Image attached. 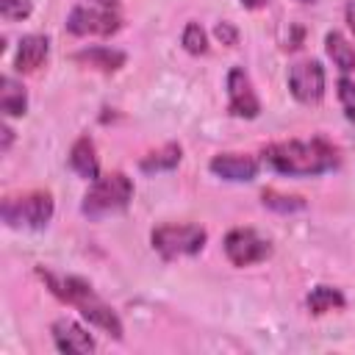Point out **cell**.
Segmentation results:
<instances>
[{
    "label": "cell",
    "mask_w": 355,
    "mask_h": 355,
    "mask_svg": "<svg viewBox=\"0 0 355 355\" xmlns=\"http://www.w3.org/2000/svg\"><path fill=\"white\" fill-rule=\"evenodd\" d=\"M261 158L269 169L291 178H305V175H322L333 166H338V150L324 141V139H311V141H275L261 150Z\"/></svg>",
    "instance_id": "6da1fadb"
},
{
    "label": "cell",
    "mask_w": 355,
    "mask_h": 355,
    "mask_svg": "<svg viewBox=\"0 0 355 355\" xmlns=\"http://www.w3.org/2000/svg\"><path fill=\"white\" fill-rule=\"evenodd\" d=\"M36 272H39V277L47 283V288H50L61 302L78 308V311L83 313V319H89L94 327L105 330L108 336L122 338V322H119L116 311H114L86 280L72 277V275H55V272L42 269V266H39Z\"/></svg>",
    "instance_id": "7a4b0ae2"
},
{
    "label": "cell",
    "mask_w": 355,
    "mask_h": 355,
    "mask_svg": "<svg viewBox=\"0 0 355 355\" xmlns=\"http://www.w3.org/2000/svg\"><path fill=\"white\" fill-rule=\"evenodd\" d=\"M133 200V183L125 172H108L92 180L89 191L83 194L80 211L89 219H100L108 214H119L128 208V202Z\"/></svg>",
    "instance_id": "3957f363"
},
{
    "label": "cell",
    "mask_w": 355,
    "mask_h": 355,
    "mask_svg": "<svg viewBox=\"0 0 355 355\" xmlns=\"http://www.w3.org/2000/svg\"><path fill=\"white\" fill-rule=\"evenodd\" d=\"M0 214L8 227H44L53 216V197L50 191L14 194L3 200Z\"/></svg>",
    "instance_id": "277c9868"
},
{
    "label": "cell",
    "mask_w": 355,
    "mask_h": 355,
    "mask_svg": "<svg viewBox=\"0 0 355 355\" xmlns=\"http://www.w3.org/2000/svg\"><path fill=\"white\" fill-rule=\"evenodd\" d=\"M205 239H208V233L200 225H161L150 236L153 250L161 252V258H166V261L200 252L205 247Z\"/></svg>",
    "instance_id": "5b68a950"
},
{
    "label": "cell",
    "mask_w": 355,
    "mask_h": 355,
    "mask_svg": "<svg viewBox=\"0 0 355 355\" xmlns=\"http://www.w3.org/2000/svg\"><path fill=\"white\" fill-rule=\"evenodd\" d=\"M122 28V17L111 3L100 6H75L67 17V31L75 36H111Z\"/></svg>",
    "instance_id": "8992f818"
},
{
    "label": "cell",
    "mask_w": 355,
    "mask_h": 355,
    "mask_svg": "<svg viewBox=\"0 0 355 355\" xmlns=\"http://www.w3.org/2000/svg\"><path fill=\"white\" fill-rule=\"evenodd\" d=\"M272 244L261 239L252 227H236L225 236V255L233 266H250L263 258H269Z\"/></svg>",
    "instance_id": "52a82bcc"
},
{
    "label": "cell",
    "mask_w": 355,
    "mask_h": 355,
    "mask_svg": "<svg viewBox=\"0 0 355 355\" xmlns=\"http://www.w3.org/2000/svg\"><path fill=\"white\" fill-rule=\"evenodd\" d=\"M227 111L244 119H255L261 114V100L252 89L250 75L241 67H233L227 72Z\"/></svg>",
    "instance_id": "ba28073f"
},
{
    "label": "cell",
    "mask_w": 355,
    "mask_h": 355,
    "mask_svg": "<svg viewBox=\"0 0 355 355\" xmlns=\"http://www.w3.org/2000/svg\"><path fill=\"white\" fill-rule=\"evenodd\" d=\"M288 89L300 103H319L324 94V69L319 61L308 58L291 67L288 72Z\"/></svg>",
    "instance_id": "9c48e42d"
},
{
    "label": "cell",
    "mask_w": 355,
    "mask_h": 355,
    "mask_svg": "<svg viewBox=\"0 0 355 355\" xmlns=\"http://www.w3.org/2000/svg\"><path fill=\"white\" fill-rule=\"evenodd\" d=\"M211 172L233 183H247L258 175V161L244 153H219L211 158Z\"/></svg>",
    "instance_id": "30bf717a"
},
{
    "label": "cell",
    "mask_w": 355,
    "mask_h": 355,
    "mask_svg": "<svg viewBox=\"0 0 355 355\" xmlns=\"http://www.w3.org/2000/svg\"><path fill=\"white\" fill-rule=\"evenodd\" d=\"M50 333H53L55 347H58L61 352H69V355H86V352H94V347H97L94 338H92L78 322H72V319H58V322H53Z\"/></svg>",
    "instance_id": "8fae6325"
},
{
    "label": "cell",
    "mask_w": 355,
    "mask_h": 355,
    "mask_svg": "<svg viewBox=\"0 0 355 355\" xmlns=\"http://www.w3.org/2000/svg\"><path fill=\"white\" fill-rule=\"evenodd\" d=\"M47 53H50V39L42 36V33H28V36L19 39L14 67L19 72H36L47 61Z\"/></svg>",
    "instance_id": "7c38bea8"
},
{
    "label": "cell",
    "mask_w": 355,
    "mask_h": 355,
    "mask_svg": "<svg viewBox=\"0 0 355 355\" xmlns=\"http://www.w3.org/2000/svg\"><path fill=\"white\" fill-rule=\"evenodd\" d=\"M69 166H72L80 178H86V180L100 178V164H97L94 141H92L89 136H80V139L72 144V150H69Z\"/></svg>",
    "instance_id": "4fadbf2b"
},
{
    "label": "cell",
    "mask_w": 355,
    "mask_h": 355,
    "mask_svg": "<svg viewBox=\"0 0 355 355\" xmlns=\"http://www.w3.org/2000/svg\"><path fill=\"white\" fill-rule=\"evenodd\" d=\"M75 61L100 72H116L125 64V53L122 50H111V47H86L80 53H75Z\"/></svg>",
    "instance_id": "5bb4252c"
},
{
    "label": "cell",
    "mask_w": 355,
    "mask_h": 355,
    "mask_svg": "<svg viewBox=\"0 0 355 355\" xmlns=\"http://www.w3.org/2000/svg\"><path fill=\"white\" fill-rule=\"evenodd\" d=\"M324 50H327V55L333 58V64H336L341 72H352V69H355V47L347 42L344 33L330 31V33L324 36Z\"/></svg>",
    "instance_id": "9a60e30c"
},
{
    "label": "cell",
    "mask_w": 355,
    "mask_h": 355,
    "mask_svg": "<svg viewBox=\"0 0 355 355\" xmlns=\"http://www.w3.org/2000/svg\"><path fill=\"white\" fill-rule=\"evenodd\" d=\"M25 105H28V94H25V89L14 80V78H3L0 80V111L6 114V116H19V114H25Z\"/></svg>",
    "instance_id": "2e32d148"
},
{
    "label": "cell",
    "mask_w": 355,
    "mask_h": 355,
    "mask_svg": "<svg viewBox=\"0 0 355 355\" xmlns=\"http://www.w3.org/2000/svg\"><path fill=\"white\" fill-rule=\"evenodd\" d=\"M338 308H344V294L333 286H316L308 294V311L316 316H322L327 311H338Z\"/></svg>",
    "instance_id": "e0dca14e"
},
{
    "label": "cell",
    "mask_w": 355,
    "mask_h": 355,
    "mask_svg": "<svg viewBox=\"0 0 355 355\" xmlns=\"http://www.w3.org/2000/svg\"><path fill=\"white\" fill-rule=\"evenodd\" d=\"M180 144H164L161 150H153L150 155L141 158V172H161V169H175L180 164Z\"/></svg>",
    "instance_id": "ac0fdd59"
},
{
    "label": "cell",
    "mask_w": 355,
    "mask_h": 355,
    "mask_svg": "<svg viewBox=\"0 0 355 355\" xmlns=\"http://www.w3.org/2000/svg\"><path fill=\"white\" fill-rule=\"evenodd\" d=\"M261 200H263L266 208L280 211V214H291V211H302V208H305V200H302V197L280 194V191H275V189H263V191H261Z\"/></svg>",
    "instance_id": "d6986e66"
},
{
    "label": "cell",
    "mask_w": 355,
    "mask_h": 355,
    "mask_svg": "<svg viewBox=\"0 0 355 355\" xmlns=\"http://www.w3.org/2000/svg\"><path fill=\"white\" fill-rule=\"evenodd\" d=\"M180 42H183V47H186L189 53H194V55H200V53H205V50H208V39H205V31H202L197 22H189V25L183 28V36H180Z\"/></svg>",
    "instance_id": "ffe728a7"
},
{
    "label": "cell",
    "mask_w": 355,
    "mask_h": 355,
    "mask_svg": "<svg viewBox=\"0 0 355 355\" xmlns=\"http://www.w3.org/2000/svg\"><path fill=\"white\" fill-rule=\"evenodd\" d=\"M338 100L344 105V114L349 122H355V80H349L347 75L338 78Z\"/></svg>",
    "instance_id": "44dd1931"
},
{
    "label": "cell",
    "mask_w": 355,
    "mask_h": 355,
    "mask_svg": "<svg viewBox=\"0 0 355 355\" xmlns=\"http://www.w3.org/2000/svg\"><path fill=\"white\" fill-rule=\"evenodd\" d=\"M31 14V0H0V17L6 22L25 19Z\"/></svg>",
    "instance_id": "7402d4cb"
},
{
    "label": "cell",
    "mask_w": 355,
    "mask_h": 355,
    "mask_svg": "<svg viewBox=\"0 0 355 355\" xmlns=\"http://www.w3.org/2000/svg\"><path fill=\"white\" fill-rule=\"evenodd\" d=\"M216 36L222 39V44H236L239 42V31L230 22H219L216 25Z\"/></svg>",
    "instance_id": "603a6c76"
},
{
    "label": "cell",
    "mask_w": 355,
    "mask_h": 355,
    "mask_svg": "<svg viewBox=\"0 0 355 355\" xmlns=\"http://www.w3.org/2000/svg\"><path fill=\"white\" fill-rule=\"evenodd\" d=\"M0 133H3V147H0V150H3V153H8V147H11V139H14V130H11L8 125H3V128H0Z\"/></svg>",
    "instance_id": "cb8c5ba5"
},
{
    "label": "cell",
    "mask_w": 355,
    "mask_h": 355,
    "mask_svg": "<svg viewBox=\"0 0 355 355\" xmlns=\"http://www.w3.org/2000/svg\"><path fill=\"white\" fill-rule=\"evenodd\" d=\"M347 25L355 31V0H349V3H347Z\"/></svg>",
    "instance_id": "d4e9b609"
},
{
    "label": "cell",
    "mask_w": 355,
    "mask_h": 355,
    "mask_svg": "<svg viewBox=\"0 0 355 355\" xmlns=\"http://www.w3.org/2000/svg\"><path fill=\"white\" fill-rule=\"evenodd\" d=\"M269 0H241V6H247V8H261V6H266Z\"/></svg>",
    "instance_id": "484cf974"
},
{
    "label": "cell",
    "mask_w": 355,
    "mask_h": 355,
    "mask_svg": "<svg viewBox=\"0 0 355 355\" xmlns=\"http://www.w3.org/2000/svg\"><path fill=\"white\" fill-rule=\"evenodd\" d=\"M300 3H313V0H300Z\"/></svg>",
    "instance_id": "4316f807"
},
{
    "label": "cell",
    "mask_w": 355,
    "mask_h": 355,
    "mask_svg": "<svg viewBox=\"0 0 355 355\" xmlns=\"http://www.w3.org/2000/svg\"><path fill=\"white\" fill-rule=\"evenodd\" d=\"M100 3H108V0H100Z\"/></svg>",
    "instance_id": "83f0119b"
}]
</instances>
